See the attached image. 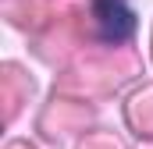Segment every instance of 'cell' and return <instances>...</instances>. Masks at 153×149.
Listing matches in <instances>:
<instances>
[{"mask_svg": "<svg viewBox=\"0 0 153 149\" xmlns=\"http://www.w3.org/2000/svg\"><path fill=\"white\" fill-rule=\"evenodd\" d=\"M93 29L96 39L117 46L135 36V11L128 7V0H93Z\"/></svg>", "mask_w": 153, "mask_h": 149, "instance_id": "6da1fadb", "label": "cell"}]
</instances>
